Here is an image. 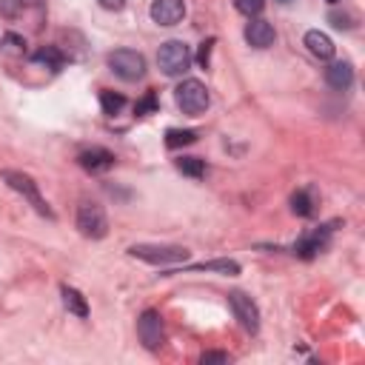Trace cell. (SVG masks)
<instances>
[{
    "mask_svg": "<svg viewBox=\"0 0 365 365\" xmlns=\"http://www.w3.org/2000/svg\"><path fill=\"white\" fill-rule=\"evenodd\" d=\"M189 271H214V274H225V277H237L240 263H234V260H208V263L189 265Z\"/></svg>",
    "mask_w": 365,
    "mask_h": 365,
    "instance_id": "15",
    "label": "cell"
},
{
    "mask_svg": "<svg viewBox=\"0 0 365 365\" xmlns=\"http://www.w3.org/2000/svg\"><path fill=\"white\" fill-rule=\"evenodd\" d=\"M234 9L246 18H257L265 9V0H234Z\"/></svg>",
    "mask_w": 365,
    "mask_h": 365,
    "instance_id": "22",
    "label": "cell"
},
{
    "mask_svg": "<svg viewBox=\"0 0 365 365\" xmlns=\"http://www.w3.org/2000/svg\"><path fill=\"white\" fill-rule=\"evenodd\" d=\"M246 40H248V46H254V49H268V46L277 40V34H274V26H271L268 20L254 18V20L246 26Z\"/></svg>",
    "mask_w": 365,
    "mask_h": 365,
    "instance_id": "12",
    "label": "cell"
},
{
    "mask_svg": "<svg viewBox=\"0 0 365 365\" xmlns=\"http://www.w3.org/2000/svg\"><path fill=\"white\" fill-rule=\"evenodd\" d=\"M328 20H331V23H334V29H340V32L354 26V23H351V15H340V12H331V15H328Z\"/></svg>",
    "mask_w": 365,
    "mask_h": 365,
    "instance_id": "25",
    "label": "cell"
},
{
    "mask_svg": "<svg viewBox=\"0 0 365 365\" xmlns=\"http://www.w3.org/2000/svg\"><path fill=\"white\" fill-rule=\"evenodd\" d=\"M291 211H294L297 217H311V214H314V200H311V194H308V192H297V194L291 197Z\"/></svg>",
    "mask_w": 365,
    "mask_h": 365,
    "instance_id": "20",
    "label": "cell"
},
{
    "mask_svg": "<svg viewBox=\"0 0 365 365\" xmlns=\"http://www.w3.org/2000/svg\"><path fill=\"white\" fill-rule=\"evenodd\" d=\"M228 305H232L237 323H240L248 334H257V331H260V311H257V305H254L251 297H246L243 291H232V294H228Z\"/></svg>",
    "mask_w": 365,
    "mask_h": 365,
    "instance_id": "7",
    "label": "cell"
},
{
    "mask_svg": "<svg viewBox=\"0 0 365 365\" xmlns=\"http://www.w3.org/2000/svg\"><path fill=\"white\" fill-rule=\"evenodd\" d=\"M192 143H197V131H192V128H168L166 131V146L168 149L192 146Z\"/></svg>",
    "mask_w": 365,
    "mask_h": 365,
    "instance_id": "18",
    "label": "cell"
},
{
    "mask_svg": "<svg viewBox=\"0 0 365 365\" xmlns=\"http://www.w3.org/2000/svg\"><path fill=\"white\" fill-rule=\"evenodd\" d=\"M277 4H294V0H277Z\"/></svg>",
    "mask_w": 365,
    "mask_h": 365,
    "instance_id": "31",
    "label": "cell"
},
{
    "mask_svg": "<svg viewBox=\"0 0 365 365\" xmlns=\"http://www.w3.org/2000/svg\"><path fill=\"white\" fill-rule=\"evenodd\" d=\"M177 168L182 174H189V177H203L206 174V163L200 157H180L177 160Z\"/></svg>",
    "mask_w": 365,
    "mask_h": 365,
    "instance_id": "21",
    "label": "cell"
},
{
    "mask_svg": "<svg viewBox=\"0 0 365 365\" xmlns=\"http://www.w3.org/2000/svg\"><path fill=\"white\" fill-rule=\"evenodd\" d=\"M60 294H63V305H66L72 314H77V317H88V303H86V297H83L77 288L63 286Z\"/></svg>",
    "mask_w": 365,
    "mask_h": 365,
    "instance_id": "17",
    "label": "cell"
},
{
    "mask_svg": "<svg viewBox=\"0 0 365 365\" xmlns=\"http://www.w3.org/2000/svg\"><path fill=\"white\" fill-rule=\"evenodd\" d=\"M77 163H80L86 171H91V174H103V171H109V168L114 166V154L106 152V149H100V146H95V149H86V152L77 157Z\"/></svg>",
    "mask_w": 365,
    "mask_h": 365,
    "instance_id": "11",
    "label": "cell"
},
{
    "mask_svg": "<svg viewBox=\"0 0 365 365\" xmlns=\"http://www.w3.org/2000/svg\"><path fill=\"white\" fill-rule=\"evenodd\" d=\"M0 12H4L6 18H15L20 12V4L18 0H0Z\"/></svg>",
    "mask_w": 365,
    "mask_h": 365,
    "instance_id": "28",
    "label": "cell"
},
{
    "mask_svg": "<svg viewBox=\"0 0 365 365\" xmlns=\"http://www.w3.org/2000/svg\"><path fill=\"white\" fill-rule=\"evenodd\" d=\"M128 254L143 263H152V265H171V263L189 260V248H182V246H131Z\"/></svg>",
    "mask_w": 365,
    "mask_h": 365,
    "instance_id": "6",
    "label": "cell"
},
{
    "mask_svg": "<svg viewBox=\"0 0 365 365\" xmlns=\"http://www.w3.org/2000/svg\"><path fill=\"white\" fill-rule=\"evenodd\" d=\"M123 4H126V0H100V6H103V9H109V12L123 9Z\"/></svg>",
    "mask_w": 365,
    "mask_h": 365,
    "instance_id": "29",
    "label": "cell"
},
{
    "mask_svg": "<svg viewBox=\"0 0 365 365\" xmlns=\"http://www.w3.org/2000/svg\"><path fill=\"white\" fill-rule=\"evenodd\" d=\"M100 106H103V114L114 117V114H120V112H123L126 98H123V95H117V91H100Z\"/></svg>",
    "mask_w": 365,
    "mask_h": 365,
    "instance_id": "19",
    "label": "cell"
},
{
    "mask_svg": "<svg viewBox=\"0 0 365 365\" xmlns=\"http://www.w3.org/2000/svg\"><path fill=\"white\" fill-rule=\"evenodd\" d=\"M326 83H328L331 88H337V91H345V88L354 83V69H351V63H345V60L331 63V66L326 69Z\"/></svg>",
    "mask_w": 365,
    "mask_h": 365,
    "instance_id": "14",
    "label": "cell"
},
{
    "mask_svg": "<svg viewBox=\"0 0 365 365\" xmlns=\"http://www.w3.org/2000/svg\"><path fill=\"white\" fill-rule=\"evenodd\" d=\"M174 98H177V106L186 112V114H192V117L203 114L208 109V103H211L208 88L200 80H182L177 86V91H174Z\"/></svg>",
    "mask_w": 365,
    "mask_h": 365,
    "instance_id": "4",
    "label": "cell"
},
{
    "mask_svg": "<svg viewBox=\"0 0 365 365\" xmlns=\"http://www.w3.org/2000/svg\"><path fill=\"white\" fill-rule=\"evenodd\" d=\"M305 46H308V52L319 60H331L334 58V43L326 32H319V29H311L305 32Z\"/></svg>",
    "mask_w": 365,
    "mask_h": 365,
    "instance_id": "13",
    "label": "cell"
},
{
    "mask_svg": "<svg viewBox=\"0 0 365 365\" xmlns=\"http://www.w3.org/2000/svg\"><path fill=\"white\" fill-rule=\"evenodd\" d=\"M200 362H203V365H211V362H228V354H225V351H206V354L200 357Z\"/></svg>",
    "mask_w": 365,
    "mask_h": 365,
    "instance_id": "26",
    "label": "cell"
},
{
    "mask_svg": "<svg viewBox=\"0 0 365 365\" xmlns=\"http://www.w3.org/2000/svg\"><path fill=\"white\" fill-rule=\"evenodd\" d=\"M154 112H157V95H154V91H149V95L134 106V114L143 117V114H154Z\"/></svg>",
    "mask_w": 365,
    "mask_h": 365,
    "instance_id": "24",
    "label": "cell"
},
{
    "mask_svg": "<svg viewBox=\"0 0 365 365\" xmlns=\"http://www.w3.org/2000/svg\"><path fill=\"white\" fill-rule=\"evenodd\" d=\"M149 15L157 26H177L186 15V4L182 0H154Z\"/></svg>",
    "mask_w": 365,
    "mask_h": 365,
    "instance_id": "9",
    "label": "cell"
},
{
    "mask_svg": "<svg viewBox=\"0 0 365 365\" xmlns=\"http://www.w3.org/2000/svg\"><path fill=\"white\" fill-rule=\"evenodd\" d=\"M137 334H140V343H143L149 351L163 348L166 334H163V319H160V314H157V311H143V317L137 319Z\"/></svg>",
    "mask_w": 365,
    "mask_h": 365,
    "instance_id": "8",
    "label": "cell"
},
{
    "mask_svg": "<svg viewBox=\"0 0 365 365\" xmlns=\"http://www.w3.org/2000/svg\"><path fill=\"white\" fill-rule=\"evenodd\" d=\"M109 66L126 83H134V80H140L146 74V58L140 52H134V49H117V52H112L109 55Z\"/></svg>",
    "mask_w": 365,
    "mask_h": 365,
    "instance_id": "5",
    "label": "cell"
},
{
    "mask_svg": "<svg viewBox=\"0 0 365 365\" xmlns=\"http://www.w3.org/2000/svg\"><path fill=\"white\" fill-rule=\"evenodd\" d=\"M18 4H20V9H40L46 0H18Z\"/></svg>",
    "mask_w": 365,
    "mask_h": 365,
    "instance_id": "30",
    "label": "cell"
},
{
    "mask_svg": "<svg viewBox=\"0 0 365 365\" xmlns=\"http://www.w3.org/2000/svg\"><path fill=\"white\" fill-rule=\"evenodd\" d=\"M157 63L163 69V74L168 77H180L186 74L192 66V49L182 40H166L157 52Z\"/></svg>",
    "mask_w": 365,
    "mask_h": 365,
    "instance_id": "2",
    "label": "cell"
},
{
    "mask_svg": "<svg viewBox=\"0 0 365 365\" xmlns=\"http://www.w3.org/2000/svg\"><path fill=\"white\" fill-rule=\"evenodd\" d=\"M328 234H331V225H319L317 232L305 234V237L294 246V254L303 257V260H314L319 251H323V248L328 246Z\"/></svg>",
    "mask_w": 365,
    "mask_h": 365,
    "instance_id": "10",
    "label": "cell"
},
{
    "mask_svg": "<svg viewBox=\"0 0 365 365\" xmlns=\"http://www.w3.org/2000/svg\"><path fill=\"white\" fill-rule=\"evenodd\" d=\"M326 4H331V6H334V4H340V0H326Z\"/></svg>",
    "mask_w": 365,
    "mask_h": 365,
    "instance_id": "32",
    "label": "cell"
},
{
    "mask_svg": "<svg viewBox=\"0 0 365 365\" xmlns=\"http://www.w3.org/2000/svg\"><path fill=\"white\" fill-rule=\"evenodd\" d=\"M32 60H34L37 66H46V69H52V72H60L66 58H63V52L58 49V46H43L40 52L32 55Z\"/></svg>",
    "mask_w": 365,
    "mask_h": 365,
    "instance_id": "16",
    "label": "cell"
},
{
    "mask_svg": "<svg viewBox=\"0 0 365 365\" xmlns=\"http://www.w3.org/2000/svg\"><path fill=\"white\" fill-rule=\"evenodd\" d=\"M77 228H80V234L88 237V240H103L109 234V220H106L103 206L91 203V200H83L77 206Z\"/></svg>",
    "mask_w": 365,
    "mask_h": 365,
    "instance_id": "3",
    "label": "cell"
},
{
    "mask_svg": "<svg viewBox=\"0 0 365 365\" xmlns=\"http://www.w3.org/2000/svg\"><path fill=\"white\" fill-rule=\"evenodd\" d=\"M4 52H9V55H23L26 52V40L20 37V34H6L4 37Z\"/></svg>",
    "mask_w": 365,
    "mask_h": 365,
    "instance_id": "23",
    "label": "cell"
},
{
    "mask_svg": "<svg viewBox=\"0 0 365 365\" xmlns=\"http://www.w3.org/2000/svg\"><path fill=\"white\" fill-rule=\"evenodd\" d=\"M211 46H214V37H208L206 43H203V49H200V55H197V63L206 69L208 66V58H211Z\"/></svg>",
    "mask_w": 365,
    "mask_h": 365,
    "instance_id": "27",
    "label": "cell"
},
{
    "mask_svg": "<svg viewBox=\"0 0 365 365\" xmlns=\"http://www.w3.org/2000/svg\"><path fill=\"white\" fill-rule=\"evenodd\" d=\"M4 182H6L9 189H15L18 194H23L40 217H46V220H55V211L49 208V203L43 200V194H40V189H37V182H34L29 174L15 171V168H6V171H4Z\"/></svg>",
    "mask_w": 365,
    "mask_h": 365,
    "instance_id": "1",
    "label": "cell"
}]
</instances>
